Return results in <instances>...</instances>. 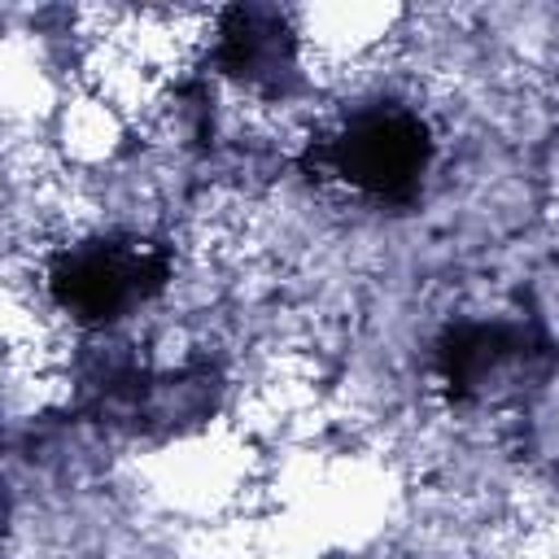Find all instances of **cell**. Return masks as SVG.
<instances>
[{
	"label": "cell",
	"instance_id": "1",
	"mask_svg": "<svg viewBox=\"0 0 559 559\" xmlns=\"http://www.w3.org/2000/svg\"><path fill=\"white\" fill-rule=\"evenodd\" d=\"M301 170L358 205H411L437 166V131L428 114L397 96H367L314 127Z\"/></svg>",
	"mask_w": 559,
	"mask_h": 559
},
{
	"label": "cell",
	"instance_id": "2",
	"mask_svg": "<svg viewBox=\"0 0 559 559\" xmlns=\"http://www.w3.org/2000/svg\"><path fill=\"white\" fill-rule=\"evenodd\" d=\"M170 280V249L140 231H87L70 245H57L44 262L48 306L83 332L118 328L157 301Z\"/></svg>",
	"mask_w": 559,
	"mask_h": 559
},
{
	"label": "cell",
	"instance_id": "3",
	"mask_svg": "<svg viewBox=\"0 0 559 559\" xmlns=\"http://www.w3.org/2000/svg\"><path fill=\"white\" fill-rule=\"evenodd\" d=\"M210 66L240 92L271 100L301 87L297 35L280 9H223L210 35Z\"/></svg>",
	"mask_w": 559,
	"mask_h": 559
}]
</instances>
